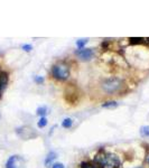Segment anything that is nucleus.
Here are the masks:
<instances>
[{"label": "nucleus", "instance_id": "15", "mask_svg": "<svg viewBox=\"0 0 149 168\" xmlns=\"http://www.w3.org/2000/svg\"><path fill=\"white\" fill-rule=\"evenodd\" d=\"M86 43H88V39H85V38H83V39H79V41L76 42V46H77L79 49H82V48L86 45Z\"/></svg>", "mask_w": 149, "mask_h": 168}, {"label": "nucleus", "instance_id": "3", "mask_svg": "<svg viewBox=\"0 0 149 168\" xmlns=\"http://www.w3.org/2000/svg\"><path fill=\"white\" fill-rule=\"evenodd\" d=\"M52 76L57 81H66L70 77V67L65 63H57L52 67Z\"/></svg>", "mask_w": 149, "mask_h": 168}, {"label": "nucleus", "instance_id": "19", "mask_svg": "<svg viewBox=\"0 0 149 168\" xmlns=\"http://www.w3.org/2000/svg\"><path fill=\"white\" fill-rule=\"evenodd\" d=\"M52 168H64V164L62 163H55L52 165Z\"/></svg>", "mask_w": 149, "mask_h": 168}, {"label": "nucleus", "instance_id": "4", "mask_svg": "<svg viewBox=\"0 0 149 168\" xmlns=\"http://www.w3.org/2000/svg\"><path fill=\"white\" fill-rule=\"evenodd\" d=\"M16 133L19 138H21L23 140H30V139H35L37 138L38 133L34 130L32 127L28 126H23L19 127L16 129Z\"/></svg>", "mask_w": 149, "mask_h": 168}, {"label": "nucleus", "instance_id": "1", "mask_svg": "<svg viewBox=\"0 0 149 168\" xmlns=\"http://www.w3.org/2000/svg\"><path fill=\"white\" fill-rule=\"evenodd\" d=\"M101 90L108 95H113V94L120 93L122 89L125 88V82L119 77H108L104 79L100 84Z\"/></svg>", "mask_w": 149, "mask_h": 168}, {"label": "nucleus", "instance_id": "18", "mask_svg": "<svg viewBox=\"0 0 149 168\" xmlns=\"http://www.w3.org/2000/svg\"><path fill=\"white\" fill-rule=\"evenodd\" d=\"M35 82H36V83L37 84H42L43 82H44V79H43L42 76H39V75H37V76H35Z\"/></svg>", "mask_w": 149, "mask_h": 168}, {"label": "nucleus", "instance_id": "12", "mask_svg": "<svg viewBox=\"0 0 149 168\" xmlns=\"http://www.w3.org/2000/svg\"><path fill=\"white\" fill-rule=\"evenodd\" d=\"M72 125H73V120H72L71 118H66V119H64V120L62 121V127H63V128H65V129L71 128Z\"/></svg>", "mask_w": 149, "mask_h": 168}, {"label": "nucleus", "instance_id": "14", "mask_svg": "<svg viewBox=\"0 0 149 168\" xmlns=\"http://www.w3.org/2000/svg\"><path fill=\"white\" fill-rule=\"evenodd\" d=\"M36 113H37L38 116H41V118L44 117L45 114L47 113V108L44 105V107H39L37 109V111H36Z\"/></svg>", "mask_w": 149, "mask_h": 168}, {"label": "nucleus", "instance_id": "20", "mask_svg": "<svg viewBox=\"0 0 149 168\" xmlns=\"http://www.w3.org/2000/svg\"><path fill=\"white\" fill-rule=\"evenodd\" d=\"M147 163H148V165H149V157H148V159H147Z\"/></svg>", "mask_w": 149, "mask_h": 168}, {"label": "nucleus", "instance_id": "13", "mask_svg": "<svg viewBox=\"0 0 149 168\" xmlns=\"http://www.w3.org/2000/svg\"><path fill=\"white\" fill-rule=\"evenodd\" d=\"M140 135L149 138V126H142L140 128Z\"/></svg>", "mask_w": 149, "mask_h": 168}, {"label": "nucleus", "instance_id": "6", "mask_svg": "<svg viewBox=\"0 0 149 168\" xmlns=\"http://www.w3.org/2000/svg\"><path fill=\"white\" fill-rule=\"evenodd\" d=\"M75 54L77 55L80 60L89 61V60H91L94 56V51L93 48H82V49H79V51L75 52Z\"/></svg>", "mask_w": 149, "mask_h": 168}, {"label": "nucleus", "instance_id": "11", "mask_svg": "<svg viewBox=\"0 0 149 168\" xmlns=\"http://www.w3.org/2000/svg\"><path fill=\"white\" fill-rule=\"evenodd\" d=\"M117 107H118V103L116 101H108L102 104V108H105V109H114Z\"/></svg>", "mask_w": 149, "mask_h": 168}, {"label": "nucleus", "instance_id": "5", "mask_svg": "<svg viewBox=\"0 0 149 168\" xmlns=\"http://www.w3.org/2000/svg\"><path fill=\"white\" fill-rule=\"evenodd\" d=\"M6 168H24V159L19 156H11L6 163Z\"/></svg>", "mask_w": 149, "mask_h": 168}, {"label": "nucleus", "instance_id": "16", "mask_svg": "<svg viewBox=\"0 0 149 168\" xmlns=\"http://www.w3.org/2000/svg\"><path fill=\"white\" fill-rule=\"evenodd\" d=\"M47 125V119L45 117H42L39 120H38V122H37V126H38V128H44V127L46 126Z\"/></svg>", "mask_w": 149, "mask_h": 168}, {"label": "nucleus", "instance_id": "2", "mask_svg": "<svg viewBox=\"0 0 149 168\" xmlns=\"http://www.w3.org/2000/svg\"><path fill=\"white\" fill-rule=\"evenodd\" d=\"M95 164L101 168H119L120 159L112 153H100L95 157Z\"/></svg>", "mask_w": 149, "mask_h": 168}, {"label": "nucleus", "instance_id": "7", "mask_svg": "<svg viewBox=\"0 0 149 168\" xmlns=\"http://www.w3.org/2000/svg\"><path fill=\"white\" fill-rule=\"evenodd\" d=\"M8 82H9V74H8V72L0 69V99L2 98V93L6 90V88H7Z\"/></svg>", "mask_w": 149, "mask_h": 168}, {"label": "nucleus", "instance_id": "9", "mask_svg": "<svg viewBox=\"0 0 149 168\" xmlns=\"http://www.w3.org/2000/svg\"><path fill=\"white\" fill-rule=\"evenodd\" d=\"M129 43L131 45H141V44H146V41L142 37H131L129 38Z\"/></svg>", "mask_w": 149, "mask_h": 168}, {"label": "nucleus", "instance_id": "10", "mask_svg": "<svg viewBox=\"0 0 149 168\" xmlns=\"http://www.w3.org/2000/svg\"><path fill=\"white\" fill-rule=\"evenodd\" d=\"M80 168H101V167L99 165H97V164L90 163V161H83V163H81V165H80Z\"/></svg>", "mask_w": 149, "mask_h": 168}, {"label": "nucleus", "instance_id": "8", "mask_svg": "<svg viewBox=\"0 0 149 168\" xmlns=\"http://www.w3.org/2000/svg\"><path fill=\"white\" fill-rule=\"evenodd\" d=\"M56 157H57L56 153H54V151H51V153H48L46 159H45V166H46V167H51L52 163L54 161V159H55Z\"/></svg>", "mask_w": 149, "mask_h": 168}, {"label": "nucleus", "instance_id": "17", "mask_svg": "<svg viewBox=\"0 0 149 168\" xmlns=\"http://www.w3.org/2000/svg\"><path fill=\"white\" fill-rule=\"evenodd\" d=\"M23 49L25 52H30L32 49H33V46L29 45V44H25V45H23Z\"/></svg>", "mask_w": 149, "mask_h": 168}]
</instances>
